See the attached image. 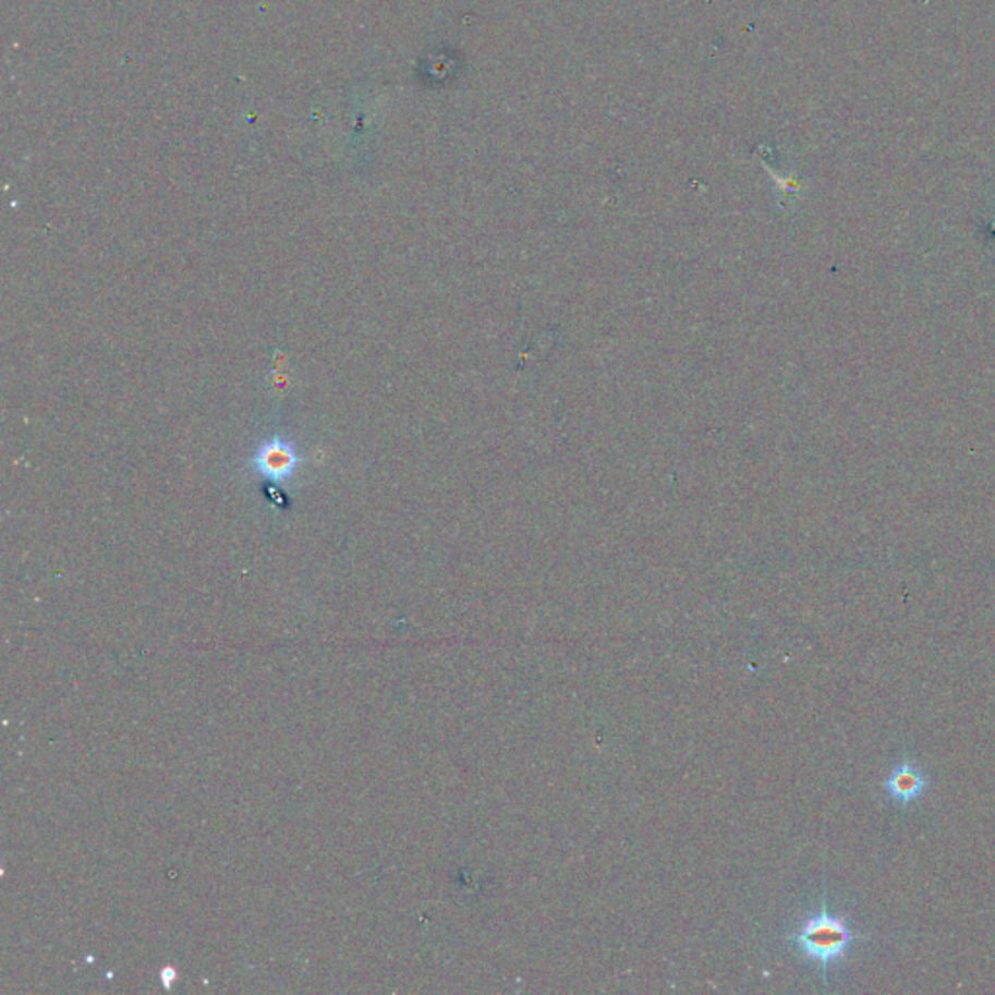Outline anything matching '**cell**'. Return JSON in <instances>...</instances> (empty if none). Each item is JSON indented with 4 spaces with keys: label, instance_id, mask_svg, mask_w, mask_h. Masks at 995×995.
I'll return each instance as SVG.
<instances>
[{
    "label": "cell",
    "instance_id": "6da1fadb",
    "mask_svg": "<svg viewBox=\"0 0 995 995\" xmlns=\"http://www.w3.org/2000/svg\"><path fill=\"white\" fill-rule=\"evenodd\" d=\"M788 942L793 943L805 959L815 962L826 980L828 969L846 959L853 943L858 942V935L850 922L844 915L833 914L823 900L821 908L801 922L798 932L789 935Z\"/></svg>",
    "mask_w": 995,
    "mask_h": 995
},
{
    "label": "cell",
    "instance_id": "7a4b0ae2",
    "mask_svg": "<svg viewBox=\"0 0 995 995\" xmlns=\"http://www.w3.org/2000/svg\"><path fill=\"white\" fill-rule=\"evenodd\" d=\"M304 458L298 453L296 446L282 436H272L259 444L252 459L255 475L269 481L272 485L287 486L298 475Z\"/></svg>",
    "mask_w": 995,
    "mask_h": 995
},
{
    "label": "cell",
    "instance_id": "3957f363",
    "mask_svg": "<svg viewBox=\"0 0 995 995\" xmlns=\"http://www.w3.org/2000/svg\"><path fill=\"white\" fill-rule=\"evenodd\" d=\"M927 788H930V780L924 770L912 763L897 764L885 781L888 796L902 805H908L915 799L922 798Z\"/></svg>",
    "mask_w": 995,
    "mask_h": 995
}]
</instances>
